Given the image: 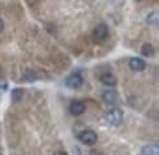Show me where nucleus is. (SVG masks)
<instances>
[{"label":"nucleus","mask_w":159,"mask_h":155,"mask_svg":"<svg viewBox=\"0 0 159 155\" xmlns=\"http://www.w3.org/2000/svg\"><path fill=\"white\" fill-rule=\"evenodd\" d=\"M105 120L113 127L120 126L123 122V110L119 107H110L105 113Z\"/></svg>","instance_id":"nucleus-1"},{"label":"nucleus","mask_w":159,"mask_h":155,"mask_svg":"<svg viewBox=\"0 0 159 155\" xmlns=\"http://www.w3.org/2000/svg\"><path fill=\"white\" fill-rule=\"evenodd\" d=\"M109 34H110L109 27H107L106 23H104V22L98 23V25L92 30V38H93V40L97 42V43L105 42L106 39L109 38Z\"/></svg>","instance_id":"nucleus-2"},{"label":"nucleus","mask_w":159,"mask_h":155,"mask_svg":"<svg viewBox=\"0 0 159 155\" xmlns=\"http://www.w3.org/2000/svg\"><path fill=\"white\" fill-rule=\"evenodd\" d=\"M78 138H79V141H80L83 145H88L89 146V145H94L97 142L98 136H97V133L93 129L87 128V129H83V131L79 132Z\"/></svg>","instance_id":"nucleus-3"},{"label":"nucleus","mask_w":159,"mask_h":155,"mask_svg":"<svg viewBox=\"0 0 159 155\" xmlns=\"http://www.w3.org/2000/svg\"><path fill=\"white\" fill-rule=\"evenodd\" d=\"M84 83V78L80 73H73L65 79V85L70 89H79Z\"/></svg>","instance_id":"nucleus-4"},{"label":"nucleus","mask_w":159,"mask_h":155,"mask_svg":"<svg viewBox=\"0 0 159 155\" xmlns=\"http://www.w3.org/2000/svg\"><path fill=\"white\" fill-rule=\"evenodd\" d=\"M85 108L87 107H85V104L83 102V101L74 100V101H71L70 105H69V113L73 116H80V115L84 114Z\"/></svg>","instance_id":"nucleus-5"},{"label":"nucleus","mask_w":159,"mask_h":155,"mask_svg":"<svg viewBox=\"0 0 159 155\" xmlns=\"http://www.w3.org/2000/svg\"><path fill=\"white\" fill-rule=\"evenodd\" d=\"M101 98L104 100L106 104L114 105L116 101H118V93H116V91H114V89L107 88V89H104V91L101 92Z\"/></svg>","instance_id":"nucleus-6"},{"label":"nucleus","mask_w":159,"mask_h":155,"mask_svg":"<svg viewBox=\"0 0 159 155\" xmlns=\"http://www.w3.org/2000/svg\"><path fill=\"white\" fill-rule=\"evenodd\" d=\"M100 82L104 85H106V87L111 88V87H115L116 85L118 79H116V76L113 75L111 73H104V74L100 75Z\"/></svg>","instance_id":"nucleus-7"},{"label":"nucleus","mask_w":159,"mask_h":155,"mask_svg":"<svg viewBox=\"0 0 159 155\" xmlns=\"http://www.w3.org/2000/svg\"><path fill=\"white\" fill-rule=\"evenodd\" d=\"M128 65L133 71H142V70H145V67H146V62L140 57H132V58H129Z\"/></svg>","instance_id":"nucleus-8"},{"label":"nucleus","mask_w":159,"mask_h":155,"mask_svg":"<svg viewBox=\"0 0 159 155\" xmlns=\"http://www.w3.org/2000/svg\"><path fill=\"white\" fill-rule=\"evenodd\" d=\"M145 22L149 26L153 27H159V11H153L149 12L145 17Z\"/></svg>","instance_id":"nucleus-9"},{"label":"nucleus","mask_w":159,"mask_h":155,"mask_svg":"<svg viewBox=\"0 0 159 155\" xmlns=\"http://www.w3.org/2000/svg\"><path fill=\"white\" fill-rule=\"evenodd\" d=\"M154 53H155V49L152 43H145L141 45V54L144 57H152L154 56Z\"/></svg>","instance_id":"nucleus-10"},{"label":"nucleus","mask_w":159,"mask_h":155,"mask_svg":"<svg viewBox=\"0 0 159 155\" xmlns=\"http://www.w3.org/2000/svg\"><path fill=\"white\" fill-rule=\"evenodd\" d=\"M140 154L141 155H159V149L153 145H146L144 147H141Z\"/></svg>","instance_id":"nucleus-11"},{"label":"nucleus","mask_w":159,"mask_h":155,"mask_svg":"<svg viewBox=\"0 0 159 155\" xmlns=\"http://www.w3.org/2000/svg\"><path fill=\"white\" fill-rule=\"evenodd\" d=\"M22 79L25 82H27V83H34L35 80H38V75H36L35 71H33V70H27V71L23 74Z\"/></svg>","instance_id":"nucleus-12"},{"label":"nucleus","mask_w":159,"mask_h":155,"mask_svg":"<svg viewBox=\"0 0 159 155\" xmlns=\"http://www.w3.org/2000/svg\"><path fill=\"white\" fill-rule=\"evenodd\" d=\"M22 97H23V89L16 88V89L12 91V100L14 101V102H18Z\"/></svg>","instance_id":"nucleus-13"},{"label":"nucleus","mask_w":159,"mask_h":155,"mask_svg":"<svg viewBox=\"0 0 159 155\" xmlns=\"http://www.w3.org/2000/svg\"><path fill=\"white\" fill-rule=\"evenodd\" d=\"M106 2L113 7H118V5H120L123 3V0H106Z\"/></svg>","instance_id":"nucleus-14"},{"label":"nucleus","mask_w":159,"mask_h":155,"mask_svg":"<svg viewBox=\"0 0 159 155\" xmlns=\"http://www.w3.org/2000/svg\"><path fill=\"white\" fill-rule=\"evenodd\" d=\"M4 27H5V25H4V21H3V18L0 17V33L4 30Z\"/></svg>","instance_id":"nucleus-15"},{"label":"nucleus","mask_w":159,"mask_h":155,"mask_svg":"<svg viewBox=\"0 0 159 155\" xmlns=\"http://www.w3.org/2000/svg\"><path fill=\"white\" fill-rule=\"evenodd\" d=\"M89 155H102L100 151H97V150H92L91 153H89Z\"/></svg>","instance_id":"nucleus-16"},{"label":"nucleus","mask_w":159,"mask_h":155,"mask_svg":"<svg viewBox=\"0 0 159 155\" xmlns=\"http://www.w3.org/2000/svg\"><path fill=\"white\" fill-rule=\"evenodd\" d=\"M54 155H69L67 153H65V151H58V153H56Z\"/></svg>","instance_id":"nucleus-17"},{"label":"nucleus","mask_w":159,"mask_h":155,"mask_svg":"<svg viewBox=\"0 0 159 155\" xmlns=\"http://www.w3.org/2000/svg\"><path fill=\"white\" fill-rule=\"evenodd\" d=\"M157 147H158V149H159V140H158V142H157V145H155Z\"/></svg>","instance_id":"nucleus-18"},{"label":"nucleus","mask_w":159,"mask_h":155,"mask_svg":"<svg viewBox=\"0 0 159 155\" xmlns=\"http://www.w3.org/2000/svg\"><path fill=\"white\" fill-rule=\"evenodd\" d=\"M136 2H141V0H136Z\"/></svg>","instance_id":"nucleus-19"},{"label":"nucleus","mask_w":159,"mask_h":155,"mask_svg":"<svg viewBox=\"0 0 159 155\" xmlns=\"http://www.w3.org/2000/svg\"><path fill=\"white\" fill-rule=\"evenodd\" d=\"M158 119H159V114H158Z\"/></svg>","instance_id":"nucleus-20"}]
</instances>
